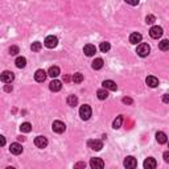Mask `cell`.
<instances>
[{"label":"cell","instance_id":"34","mask_svg":"<svg viewBox=\"0 0 169 169\" xmlns=\"http://www.w3.org/2000/svg\"><path fill=\"white\" fill-rule=\"evenodd\" d=\"M4 90H6L7 92H10V91L13 90V86H12V84H10V83H7L6 86H4Z\"/></svg>","mask_w":169,"mask_h":169},{"label":"cell","instance_id":"11","mask_svg":"<svg viewBox=\"0 0 169 169\" xmlns=\"http://www.w3.org/2000/svg\"><path fill=\"white\" fill-rule=\"evenodd\" d=\"M34 145H36L37 148H45L48 145V139L45 136H37L36 139H34Z\"/></svg>","mask_w":169,"mask_h":169},{"label":"cell","instance_id":"22","mask_svg":"<svg viewBox=\"0 0 169 169\" xmlns=\"http://www.w3.org/2000/svg\"><path fill=\"white\" fill-rule=\"evenodd\" d=\"M103 64H104V62H103V60H102V58H95L94 61H92V69H94V70H99V69H102V68H103Z\"/></svg>","mask_w":169,"mask_h":169},{"label":"cell","instance_id":"15","mask_svg":"<svg viewBox=\"0 0 169 169\" xmlns=\"http://www.w3.org/2000/svg\"><path fill=\"white\" fill-rule=\"evenodd\" d=\"M10 151H11V153L17 156V155L23 153V147H21V144H19V143H12L10 147Z\"/></svg>","mask_w":169,"mask_h":169},{"label":"cell","instance_id":"13","mask_svg":"<svg viewBox=\"0 0 169 169\" xmlns=\"http://www.w3.org/2000/svg\"><path fill=\"white\" fill-rule=\"evenodd\" d=\"M83 53H84V54H86L87 57L94 56L95 53H96V48H95V45H92V44H87V45H84V48H83Z\"/></svg>","mask_w":169,"mask_h":169},{"label":"cell","instance_id":"17","mask_svg":"<svg viewBox=\"0 0 169 169\" xmlns=\"http://www.w3.org/2000/svg\"><path fill=\"white\" fill-rule=\"evenodd\" d=\"M145 83L148 84L149 87H157L159 86V79L156 77H153V75H148V77L145 78Z\"/></svg>","mask_w":169,"mask_h":169},{"label":"cell","instance_id":"1","mask_svg":"<svg viewBox=\"0 0 169 169\" xmlns=\"http://www.w3.org/2000/svg\"><path fill=\"white\" fill-rule=\"evenodd\" d=\"M91 114H92V110L88 104L81 106V108H79V116H81L82 120H88L91 118Z\"/></svg>","mask_w":169,"mask_h":169},{"label":"cell","instance_id":"6","mask_svg":"<svg viewBox=\"0 0 169 169\" xmlns=\"http://www.w3.org/2000/svg\"><path fill=\"white\" fill-rule=\"evenodd\" d=\"M44 44H45L46 48L53 49V48H56L57 45H58V38H57L56 36H53V34H50V36H48V37L45 38Z\"/></svg>","mask_w":169,"mask_h":169},{"label":"cell","instance_id":"24","mask_svg":"<svg viewBox=\"0 0 169 169\" xmlns=\"http://www.w3.org/2000/svg\"><path fill=\"white\" fill-rule=\"evenodd\" d=\"M123 120H124V116H123V115H119V116H116V119L114 120L112 127L115 128V130L120 128V127H122V124H123Z\"/></svg>","mask_w":169,"mask_h":169},{"label":"cell","instance_id":"3","mask_svg":"<svg viewBox=\"0 0 169 169\" xmlns=\"http://www.w3.org/2000/svg\"><path fill=\"white\" fill-rule=\"evenodd\" d=\"M52 130L54 131L56 133H64L66 131V126H65L64 122L54 120V122H53V124H52Z\"/></svg>","mask_w":169,"mask_h":169},{"label":"cell","instance_id":"38","mask_svg":"<svg viewBox=\"0 0 169 169\" xmlns=\"http://www.w3.org/2000/svg\"><path fill=\"white\" fill-rule=\"evenodd\" d=\"M164 161L169 163V152H164Z\"/></svg>","mask_w":169,"mask_h":169},{"label":"cell","instance_id":"33","mask_svg":"<svg viewBox=\"0 0 169 169\" xmlns=\"http://www.w3.org/2000/svg\"><path fill=\"white\" fill-rule=\"evenodd\" d=\"M139 2H140V0H126V3L130 4V6H137Z\"/></svg>","mask_w":169,"mask_h":169},{"label":"cell","instance_id":"30","mask_svg":"<svg viewBox=\"0 0 169 169\" xmlns=\"http://www.w3.org/2000/svg\"><path fill=\"white\" fill-rule=\"evenodd\" d=\"M8 52H10L11 56H16L17 53H20V49H19V46H17V45H12L10 49H8Z\"/></svg>","mask_w":169,"mask_h":169},{"label":"cell","instance_id":"18","mask_svg":"<svg viewBox=\"0 0 169 169\" xmlns=\"http://www.w3.org/2000/svg\"><path fill=\"white\" fill-rule=\"evenodd\" d=\"M49 88H50L52 91H60L61 88H62V83L61 81H57V79H53V81L49 83Z\"/></svg>","mask_w":169,"mask_h":169},{"label":"cell","instance_id":"10","mask_svg":"<svg viewBox=\"0 0 169 169\" xmlns=\"http://www.w3.org/2000/svg\"><path fill=\"white\" fill-rule=\"evenodd\" d=\"M90 167L92 169H96V168H103L104 167V161L99 157H92L90 160Z\"/></svg>","mask_w":169,"mask_h":169},{"label":"cell","instance_id":"31","mask_svg":"<svg viewBox=\"0 0 169 169\" xmlns=\"http://www.w3.org/2000/svg\"><path fill=\"white\" fill-rule=\"evenodd\" d=\"M41 46H42V44H41V42L34 41V42L32 44V46H30V49H32V52H38L40 49H41Z\"/></svg>","mask_w":169,"mask_h":169},{"label":"cell","instance_id":"39","mask_svg":"<svg viewBox=\"0 0 169 169\" xmlns=\"http://www.w3.org/2000/svg\"><path fill=\"white\" fill-rule=\"evenodd\" d=\"M163 100H164V103H168V102H169V95L168 94H164Z\"/></svg>","mask_w":169,"mask_h":169},{"label":"cell","instance_id":"32","mask_svg":"<svg viewBox=\"0 0 169 169\" xmlns=\"http://www.w3.org/2000/svg\"><path fill=\"white\" fill-rule=\"evenodd\" d=\"M155 21H156V17H155L153 15H148L145 17V23L147 24H153Z\"/></svg>","mask_w":169,"mask_h":169},{"label":"cell","instance_id":"28","mask_svg":"<svg viewBox=\"0 0 169 169\" xmlns=\"http://www.w3.org/2000/svg\"><path fill=\"white\" fill-rule=\"evenodd\" d=\"M72 81H73L74 83H81V82L83 81V74H82V73H75V74H73Z\"/></svg>","mask_w":169,"mask_h":169},{"label":"cell","instance_id":"7","mask_svg":"<svg viewBox=\"0 0 169 169\" xmlns=\"http://www.w3.org/2000/svg\"><path fill=\"white\" fill-rule=\"evenodd\" d=\"M149 36L152 38H160L163 36V28L159 25H153L152 28L149 29Z\"/></svg>","mask_w":169,"mask_h":169},{"label":"cell","instance_id":"21","mask_svg":"<svg viewBox=\"0 0 169 169\" xmlns=\"http://www.w3.org/2000/svg\"><path fill=\"white\" fill-rule=\"evenodd\" d=\"M156 140H157V143L159 144H165L168 139H167V135L164 132H157L156 133Z\"/></svg>","mask_w":169,"mask_h":169},{"label":"cell","instance_id":"26","mask_svg":"<svg viewBox=\"0 0 169 169\" xmlns=\"http://www.w3.org/2000/svg\"><path fill=\"white\" fill-rule=\"evenodd\" d=\"M15 64H16V66H17L19 69L25 68V65H26V60H25V57H17L16 61H15Z\"/></svg>","mask_w":169,"mask_h":169},{"label":"cell","instance_id":"2","mask_svg":"<svg viewBox=\"0 0 169 169\" xmlns=\"http://www.w3.org/2000/svg\"><path fill=\"white\" fill-rule=\"evenodd\" d=\"M136 53L140 57H147L151 53V46L148 45V44H145V42H140L139 45H137V48H136Z\"/></svg>","mask_w":169,"mask_h":169},{"label":"cell","instance_id":"14","mask_svg":"<svg viewBox=\"0 0 169 169\" xmlns=\"http://www.w3.org/2000/svg\"><path fill=\"white\" fill-rule=\"evenodd\" d=\"M143 167H144L145 169H155V168L157 167V161H156V160H155L153 157H148V159H145Z\"/></svg>","mask_w":169,"mask_h":169},{"label":"cell","instance_id":"27","mask_svg":"<svg viewBox=\"0 0 169 169\" xmlns=\"http://www.w3.org/2000/svg\"><path fill=\"white\" fill-rule=\"evenodd\" d=\"M99 49H100V52H102V53H107V52L110 50V49H111L110 42H107V41H103V42H100Z\"/></svg>","mask_w":169,"mask_h":169},{"label":"cell","instance_id":"25","mask_svg":"<svg viewBox=\"0 0 169 169\" xmlns=\"http://www.w3.org/2000/svg\"><path fill=\"white\" fill-rule=\"evenodd\" d=\"M20 131H21V132H24V133L30 132V131H32V124L28 123V122L21 123V126H20Z\"/></svg>","mask_w":169,"mask_h":169},{"label":"cell","instance_id":"5","mask_svg":"<svg viewBox=\"0 0 169 169\" xmlns=\"http://www.w3.org/2000/svg\"><path fill=\"white\" fill-rule=\"evenodd\" d=\"M87 147L92 151H100L102 148H103V143H102L100 140H98V139H90L87 141Z\"/></svg>","mask_w":169,"mask_h":169},{"label":"cell","instance_id":"8","mask_svg":"<svg viewBox=\"0 0 169 169\" xmlns=\"http://www.w3.org/2000/svg\"><path fill=\"white\" fill-rule=\"evenodd\" d=\"M46 77H48V73L42 69H38V70H36V73H34V79H36V82L42 83L46 79Z\"/></svg>","mask_w":169,"mask_h":169},{"label":"cell","instance_id":"19","mask_svg":"<svg viewBox=\"0 0 169 169\" xmlns=\"http://www.w3.org/2000/svg\"><path fill=\"white\" fill-rule=\"evenodd\" d=\"M61 74V70L58 66H50L48 70V75L49 77H52V78H56V77H58V75Z\"/></svg>","mask_w":169,"mask_h":169},{"label":"cell","instance_id":"40","mask_svg":"<svg viewBox=\"0 0 169 169\" xmlns=\"http://www.w3.org/2000/svg\"><path fill=\"white\" fill-rule=\"evenodd\" d=\"M70 79H72V78H70V77H69V75H65V82H69V81H70Z\"/></svg>","mask_w":169,"mask_h":169},{"label":"cell","instance_id":"23","mask_svg":"<svg viewBox=\"0 0 169 169\" xmlns=\"http://www.w3.org/2000/svg\"><path fill=\"white\" fill-rule=\"evenodd\" d=\"M96 96L99 98L100 100H104V99H107L108 98V91L106 90V88H100V90L96 91Z\"/></svg>","mask_w":169,"mask_h":169},{"label":"cell","instance_id":"12","mask_svg":"<svg viewBox=\"0 0 169 169\" xmlns=\"http://www.w3.org/2000/svg\"><path fill=\"white\" fill-rule=\"evenodd\" d=\"M102 86H103V88H106V90H111V91H116V83H115L114 81H111V79H106V81H103V83H102Z\"/></svg>","mask_w":169,"mask_h":169},{"label":"cell","instance_id":"36","mask_svg":"<svg viewBox=\"0 0 169 169\" xmlns=\"http://www.w3.org/2000/svg\"><path fill=\"white\" fill-rule=\"evenodd\" d=\"M123 103H126V104H132L133 100L131 99V98H123Z\"/></svg>","mask_w":169,"mask_h":169},{"label":"cell","instance_id":"37","mask_svg":"<svg viewBox=\"0 0 169 169\" xmlns=\"http://www.w3.org/2000/svg\"><path fill=\"white\" fill-rule=\"evenodd\" d=\"M7 143V140H6V137H4L3 135H0V147H3V145H6Z\"/></svg>","mask_w":169,"mask_h":169},{"label":"cell","instance_id":"4","mask_svg":"<svg viewBox=\"0 0 169 169\" xmlns=\"http://www.w3.org/2000/svg\"><path fill=\"white\" fill-rule=\"evenodd\" d=\"M15 79V75L10 70H4V72L0 74V81L4 83H12V81Z\"/></svg>","mask_w":169,"mask_h":169},{"label":"cell","instance_id":"16","mask_svg":"<svg viewBox=\"0 0 169 169\" xmlns=\"http://www.w3.org/2000/svg\"><path fill=\"white\" fill-rule=\"evenodd\" d=\"M141 40H143V36H141L140 33H137V32L131 33V36H130V42L133 44V45H137V44H140Z\"/></svg>","mask_w":169,"mask_h":169},{"label":"cell","instance_id":"9","mask_svg":"<svg viewBox=\"0 0 169 169\" xmlns=\"http://www.w3.org/2000/svg\"><path fill=\"white\" fill-rule=\"evenodd\" d=\"M123 165L126 167V168H136L137 167V161H136V159L135 157H132V156H127L126 159H124V163H123Z\"/></svg>","mask_w":169,"mask_h":169},{"label":"cell","instance_id":"20","mask_svg":"<svg viewBox=\"0 0 169 169\" xmlns=\"http://www.w3.org/2000/svg\"><path fill=\"white\" fill-rule=\"evenodd\" d=\"M66 103H68L70 107H75L78 104V98L77 95H69L68 99H66Z\"/></svg>","mask_w":169,"mask_h":169},{"label":"cell","instance_id":"29","mask_svg":"<svg viewBox=\"0 0 169 169\" xmlns=\"http://www.w3.org/2000/svg\"><path fill=\"white\" fill-rule=\"evenodd\" d=\"M159 49L163 52H167L169 49V41L168 40H163L161 42H159Z\"/></svg>","mask_w":169,"mask_h":169},{"label":"cell","instance_id":"35","mask_svg":"<svg viewBox=\"0 0 169 169\" xmlns=\"http://www.w3.org/2000/svg\"><path fill=\"white\" fill-rule=\"evenodd\" d=\"M75 169H78V168H86V163H77L74 165Z\"/></svg>","mask_w":169,"mask_h":169}]
</instances>
